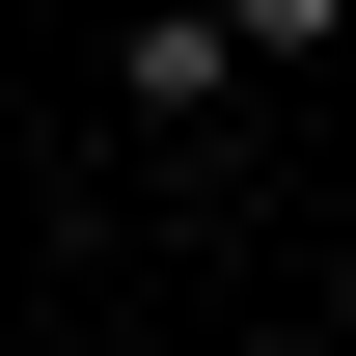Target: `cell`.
<instances>
[{"mask_svg": "<svg viewBox=\"0 0 356 356\" xmlns=\"http://www.w3.org/2000/svg\"><path fill=\"white\" fill-rule=\"evenodd\" d=\"M110 110H137V137H192V110H247V55H220V0H165V28L110 55Z\"/></svg>", "mask_w": 356, "mask_h": 356, "instance_id": "1", "label": "cell"}, {"mask_svg": "<svg viewBox=\"0 0 356 356\" xmlns=\"http://www.w3.org/2000/svg\"><path fill=\"white\" fill-rule=\"evenodd\" d=\"M220 55H247V83H329V55H356V0H220Z\"/></svg>", "mask_w": 356, "mask_h": 356, "instance_id": "2", "label": "cell"}]
</instances>
